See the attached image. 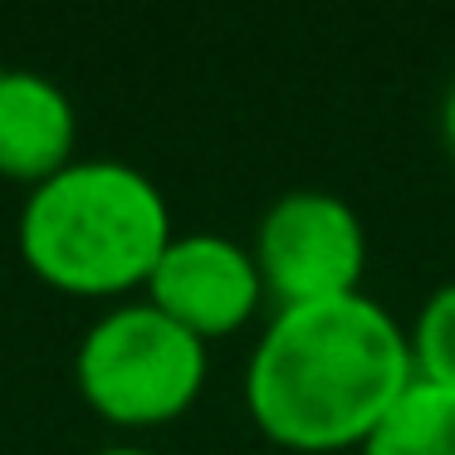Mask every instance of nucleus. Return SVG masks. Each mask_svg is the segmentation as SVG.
Returning a JSON list of instances; mask_svg holds the SVG:
<instances>
[{"mask_svg": "<svg viewBox=\"0 0 455 455\" xmlns=\"http://www.w3.org/2000/svg\"><path fill=\"white\" fill-rule=\"evenodd\" d=\"M0 79H5V64H0Z\"/></svg>", "mask_w": 455, "mask_h": 455, "instance_id": "nucleus-11", "label": "nucleus"}, {"mask_svg": "<svg viewBox=\"0 0 455 455\" xmlns=\"http://www.w3.org/2000/svg\"><path fill=\"white\" fill-rule=\"evenodd\" d=\"M265 299L269 294L259 279L255 250L230 235H216V230L172 235L167 255L157 259L148 279V304L201 343L240 333Z\"/></svg>", "mask_w": 455, "mask_h": 455, "instance_id": "nucleus-5", "label": "nucleus"}, {"mask_svg": "<svg viewBox=\"0 0 455 455\" xmlns=\"http://www.w3.org/2000/svg\"><path fill=\"white\" fill-rule=\"evenodd\" d=\"M74 377L103 421L128 431L167 426L187 416L206 387V343L152 304H123L84 333Z\"/></svg>", "mask_w": 455, "mask_h": 455, "instance_id": "nucleus-3", "label": "nucleus"}, {"mask_svg": "<svg viewBox=\"0 0 455 455\" xmlns=\"http://www.w3.org/2000/svg\"><path fill=\"white\" fill-rule=\"evenodd\" d=\"M93 455H157V451H142V445H108V451H93Z\"/></svg>", "mask_w": 455, "mask_h": 455, "instance_id": "nucleus-10", "label": "nucleus"}, {"mask_svg": "<svg viewBox=\"0 0 455 455\" xmlns=\"http://www.w3.org/2000/svg\"><path fill=\"white\" fill-rule=\"evenodd\" d=\"M406 338H411L416 382H431V387L455 392V279L426 299Z\"/></svg>", "mask_w": 455, "mask_h": 455, "instance_id": "nucleus-8", "label": "nucleus"}, {"mask_svg": "<svg viewBox=\"0 0 455 455\" xmlns=\"http://www.w3.org/2000/svg\"><path fill=\"white\" fill-rule=\"evenodd\" d=\"M172 235L177 230L157 181L118 157H79L35 187L15 230L30 275L74 299L148 289Z\"/></svg>", "mask_w": 455, "mask_h": 455, "instance_id": "nucleus-2", "label": "nucleus"}, {"mask_svg": "<svg viewBox=\"0 0 455 455\" xmlns=\"http://www.w3.org/2000/svg\"><path fill=\"white\" fill-rule=\"evenodd\" d=\"M416 382L411 338L377 299L279 308L245 367V406L265 441L294 455L363 451Z\"/></svg>", "mask_w": 455, "mask_h": 455, "instance_id": "nucleus-1", "label": "nucleus"}, {"mask_svg": "<svg viewBox=\"0 0 455 455\" xmlns=\"http://www.w3.org/2000/svg\"><path fill=\"white\" fill-rule=\"evenodd\" d=\"M441 128H445V142H451V152H455V84H451V93H445V108H441Z\"/></svg>", "mask_w": 455, "mask_h": 455, "instance_id": "nucleus-9", "label": "nucleus"}, {"mask_svg": "<svg viewBox=\"0 0 455 455\" xmlns=\"http://www.w3.org/2000/svg\"><path fill=\"white\" fill-rule=\"evenodd\" d=\"M250 250H255L265 294L279 308H304V304L363 294L367 226L333 191H314V187L284 191L259 216Z\"/></svg>", "mask_w": 455, "mask_h": 455, "instance_id": "nucleus-4", "label": "nucleus"}, {"mask_svg": "<svg viewBox=\"0 0 455 455\" xmlns=\"http://www.w3.org/2000/svg\"><path fill=\"white\" fill-rule=\"evenodd\" d=\"M79 113L69 93L35 69H5L0 79V177L20 187H44L74 167Z\"/></svg>", "mask_w": 455, "mask_h": 455, "instance_id": "nucleus-6", "label": "nucleus"}, {"mask_svg": "<svg viewBox=\"0 0 455 455\" xmlns=\"http://www.w3.org/2000/svg\"><path fill=\"white\" fill-rule=\"evenodd\" d=\"M363 455H455V392L411 382L367 435Z\"/></svg>", "mask_w": 455, "mask_h": 455, "instance_id": "nucleus-7", "label": "nucleus"}]
</instances>
